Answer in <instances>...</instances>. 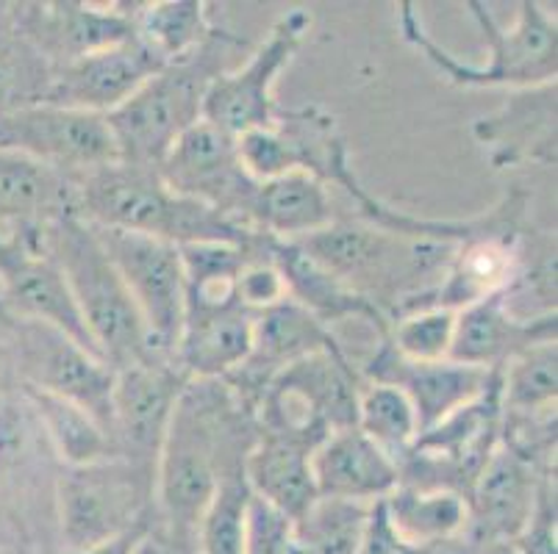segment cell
Here are the masks:
<instances>
[{"label": "cell", "mask_w": 558, "mask_h": 554, "mask_svg": "<svg viewBox=\"0 0 558 554\" xmlns=\"http://www.w3.org/2000/svg\"><path fill=\"white\" fill-rule=\"evenodd\" d=\"M258 439L253 410L226 380H190L181 391L156 464V505L165 530L195 543L197 521L217 485L245 469Z\"/></svg>", "instance_id": "6da1fadb"}, {"label": "cell", "mask_w": 558, "mask_h": 554, "mask_svg": "<svg viewBox=\"0 0 558 554\" xmlns=\"http://www.w3.org/2000/svg\"><path fill=\"white\" fill-rule=\"evenodd\" d=\"M295 244L342 286L369 299L389 328L395 319L428 308L459 247L442 238L405 236L362 217L333 220Z\"/></svg>", "instance_id": "7a4b0ae2"}, {"label": "cell", "mask_w": 558, "mask_h": 554, "mask_svg": "<svg viewBox=\"0 0 558 554\" xmlns=\"http://www.w3.org/2000/svg\"><path fill=\"white\" fill-rule=\"evenodd\" d=\"M75 217L95 227L142 233L175 247L203 242L251 247L258 236L215 208L175 195L156 167L131 161H114L75 177Z\"/></svg>", "instance_id": "3957f363"}, {"label": "cell", "mask_w": 558, "mask_h": 554, "mask_svg": "<svg viewBox=\"0 0 558 554\" xmlns=\"http://www.w3.org/2000/svg\"><path fill=\"white\" fill-rule=\"evenodd\" d=\"M466 9L478 23L486 45H489V61L484 67L461 64L453 53L442 48L425 30L417 7L411 0L398 3V23L403 39L420 50L430 61V67L442 75L448 84L461 89H489L504 86L509 91L536 89V86L556 84L558 73V23L556 14L545 12L536 0H522L520 17L514 28H500L489 9L478 0H466Z\"/></svg>", "instance_id": "277c9868"}, {"label": "cell", "mask_w": 558, "mask_h": 554, "mask_svg": "<svg viewBox=\"0 0 558 554\" xmlns=\"http://www.w3.org/2000/svg\"><path fill=\"white\" fill-rule=\"evenodd\" d=\"M45 247L62 269L95 349L114 372L159 360L123 278L89 222L81 217L50 222Z\"/></svg>", "instance_id": "5b68a950"}, {"label": "cell", "mask_w": 558, "mask_h": 554, "mask_svg": "<svg viewBox=\"0 0 558 554\" xmlns=\"http://www.w3.org/2000/svg\"><path fill=\"white\" fill-rule=\"evenodd\" d=\"M242 45L245 39L220 28L203 48L165 64L129 103L111 111L106 120L120 147V161L159 167L167 150L203 120L206 91L228 70V48Z\"/></svg>", "instance_id": "8992f818"}, {"label": "cell", "mask_w": 558, "mask_h": 554, "mask_svg": "<svg viewBox=\"0 0 558 554\" xmlns=\"http://www.w3.org/2000/svg\"><path fill=\"white\" fill-rule=\"evenodd\" d=\"M362 385L342 347L308 355L267 380L253 403V419L258 433L283 435L314 450L337 430L356 427Z\"/></svg>", "instance_id": "52a82bcc"}, {"label": "cell", "mask_w": 558, "mask_h": 554, "mask_svg": "<svg viewBox=\"0 0 558 554\" xmlns=\"http://www.w3.org/2000/svg\"><path fill=\"white\" fill-rule=\"evenodd\" d=\"M154 500L156 471L129 460L106 457L98 464L68 466L56 480V510L68 552H84L150 525Z\"/></svg>", "instance_id": "ba28073f"}, {"label": "cell", "mask_w": 558, "mask_h": 554, "mask_svg": "<svg viewBox=\"0 0 558 554\" xmlns=\"http://www.w3.org/2000/svg\"><path fill=\"white\" fill-rule=\"evenodd\" d=\"M95 233L148 328L156 358L175 364L172 358L186 311V274L181 250L175 244L142 233L109 231V227H95Z\"/></svg>", "instance_id": "9c48e42d"}, {"label": "cell", "mask_w": 558, "mask_h": 554, "mask_svg": "<svg viewBox=\"0 0 558 554\" xmlns=\"http://www.w3.org/2000/svg\"><path fill=\"white\" fill-rule=\"evenodd\" d=\"M312 23L308 9H289L272 25L267 39L247 56L245 64L226 70L211 81L203 100V120L236 139L251 131L270 128L278 114V106L272 100L278 75L295 59L303 39L312 30Z\"/></svg>", "instance_id": "30bf717a"}, {"label": "cell", "mask_w": 558, "mask_h": 554, "mask_svg": "<svg viewBox=\"0 0 558 554\" xmlns=\"http://www.w3.org/2000/svg\"><path fill=\"white\" fill-rule=\"evenodd\" d=\"M0 147L25 152L68 177L120 161V147L104 114L53 103L28 106L3 116Z\"/></svg>", "instance_id": "8fae6325"}, {"label": "cell", "mask_w": 558, "mask_h": 554, "mask_svg": "<svg viewBox=\"0 0 558 554\" xmlns=\"http://www.w3.org/2000/svg\"><path fill=\"white\" fill-rule=\"evenodd\" d=\"M156 170L175 195L190 197L201 206L215 208L228 220L251 227L247 211L258 181H253L242 167L236 136L201 120L167 150Z\"/></svg>", "instance_id": "7c38bea8"}, {"label": "cell", "mask_w": 558, "mask_h": 554, "mask_svg": "<svg viewBox=\"0 0 558 554\" xmlns=\"http://www.w3.org/2000/svg\"><path fill=\"white\" fill-rule=\"evenodd\" d=\"M186 383L179 366L167 360L120 369L111 391V455L156 471L172 410Z\"/></svg>", "instance_id": "4fadbf2b"}, {"label": "cell", "mask_w": 558, "mask_h": 554, "mask_svg": "<svg viewBox=\"0 0 558 554\" xmlns=\"http://www.w3.org/2000/svg\"><path fill=\"white\" fill-rule=\"evenodd\" d=\"M20 372L28 389L78 405L109 433L111 391L117 372L59 330L37 322H17Z\"/></svg>", "instance_id": "5bb4252c"}, {"label": "cell", "mask_w": 558, "mask_h": 554, "mask_svg": "<svg viewBox=\"0 0 558 554\" xmlns=\"http://www.w3.org/2000/svg\"><path fill=\"white\" fill-rule=\"evenodd\" d=\"M165 64L167 61L159 59L140 37H131L53 67L43 103L109 116L111 111L129 103Z\"/></svg>", "instance_id": "9a60e30c"}, {"label": "cell", "mask_w": 558, "mask_h": 554, "mask_svg": "<svg viewBox=\"0 0 558 554\" xmlns=\"http://www.w3.org/2000/svg\"><path fill=\"white\" fill-rule=\"evenodd\" d=\"M497 374L500 372H486L450 358L430 360V364L405 360L389 347L387 338L364 364V378L369 383H389L409 396L420 421V435L430 427L442 424L456 410L481 399L492 389Z\"/></svg>", "instance_id": "2e32d148"}, {"label": "cell", "mask_w": 558, "mask_h": 554, "mask_svg": "<svg viewBox=\"0 0 558 554\" xmlns=\"http://www.w3.org/2000/svg\"><path fill=\"white\" fill-rule=\"evenodd\" d=\"M550 471L527 464L504 444L492 452L484 471L470 491V538L475 543H517L531 527Z\"/></svg>", "instance_id": "e0dca14e"}, {"label": "cell", "mask_w": 558, "mask_h": 554, "mask_svg": "<svg viewBox=\"0 0 558 554\" xmlns=\"http://www.w3.org/2000/svg\"><path fill=\"white\" fill-rule=\"evenodd\" d=\"M272 131L283 152L287 172H306L323 186H337L348 192L359 206V217L373 222L384 202L375 200L350 164V150L344 134L339 131L337 116L319 106H306L295 111H278Z\"/></svg>", "instance_id": "ac0fdd59"}, {"label": "cell", "mask_w": 558, "mask_h": 554, "mask_svg": "<svg viewBox=\"0 0 558 554\" xmlns=\"http://www.w3.org/2000/svg\"><path fill=\"white\" fill-rule=\"evenodd\" d=\"M20 12V28L37 45L50 67H62L78 56L111 48L136 37V3H45Z\"/></svg>", "instance_id": "d6986e66"}, {"label": "cell", "mask_w": 558, "mask_h": 554, "mask_svg": "<svg viewBox=\"0 0 558 554\" xmlns=\"http://www.w3.org/2000/svg\"><path fill=\"white\" fill-rule=\"evenodd\" d=\"M473 136L495 170L556 167V84L511 91L495 114L475 120Z\"/></svg>", "instance_id": "ffe728a7"}, {"label": "cell", "mask_w": 558, "mask_h": 554, "mask_svg": "<svg viewBox=\"0 0 558 554\" xmlns=\"http://www.w3.org/2000/svg\"><path fill=\"white\" fill-rule=\"evenodd\" d=\"M539 342H556V313L520 317L509 308L506 294H495L456 311L450 360L500 372L522 349Z\"/></svg>", "instance_id": "44dd1931"}, {"label": "cell", "mask_w": 558, "mask_h": 554, "mask_svg": "<svg viewBox=\"0 0 558 554\" xmlns=\"http://www.w3.org/2000/svg\"><path fill=\"white\" fill-rule=\"evenodd\" d=\"M256 313L240 303L217 308H186L175 366L186 380H228L253 353Z\"/></svg>", "instance_id": "7402d4cb"}, {"label": "cell", "mask_w": 558, "mask_h": 554, "mask_svg": "<svg viewBox=\"0 0 558 554\" xmlns=\"http://www.w3.org/2000/svg\"><path fill=\"white\" fill-rule=\"evenodd\" d=\"M317 494L375 505L398 488L400 475L392 457L384 455L359 427L337 430L312 452Z\"/></svg>", "instance_id": "603a6c76"}, {"label": "cell", "mask_w": 558, "mask_h": 554, "mask_svg": "<svg viewBox=\"0 0 558 554\" xmlns=\"http://www.w3.org/2000/svg\"><path fill=\"white\" fill-rule=\"evenodd\" d=\"M75 217V177L0 147V227H43Z\"/></svg>", "instance_id": "cb8c5ba5"}, {"label": "cell", "mask_w": 558, "mask_h": 554, "mask_svg": "<svg viewBox=\"0 0 558 554\" xmlns=\"http://www.w3.org/2000/svg\"><path fill=\"white\" fill-rule=\"evenodd\" d=\"M312 446L283 435L258 433L245 457V480L251 494L287 521L301 518L319 500L312 475Z\"/></svg>", "instance_id": "d4e9b609"}, {"label": "cell", "mask_w": 558, "mask_h": 554, "mask_svg": "<svg viewBox=\"0 0 558 554\" xmlns=\"http://www.w3.org/2000/svg\"><path fill=\"white\" fill-rule=\"evenodd\" d=\"M337 220L328 186L306 172H287L258 183L247 225L278 242H301Z\"/></svg>", "instance_id": "484cf974"}, {"label": "cell", "mask_w": 558, "mask_h": 554, "mask_svg": "<svg viewBox=\"0 0 558 554\" xmlns=\"http://www.w3.org/2000/svg\"><path fill=\"white\" fill-rule=\"evenodd\" d=\"M267 256L283 274L289 297L303 305L312 317L331 328L333 322H348V319H367L378 333L387 338L389 322L387 317L375 308L369 299L359 297L348 286L328 274L326 269L317 267L295 242H278L267 236Z\"/></svg>", "instance_id": "4316f807"}, {"label": "cell", "mask_w": 558, "mask_h": 554, "mask_svg": "<svg viewBox=\"0 0 558 554\" xmlns=\"http://www.w3.org/2000/svg\"><path fill=\"white\" fill-rule=\"evenodd\" d=\"M378 507L389 535L400 543L450 541L470 530V502L456 491L398 485Z\"/></svg>", "instance_id": "83f0119b"}, {"label": "cell", "mask_w": 558, "mask_h": 554, "mask_svg": "<svg viewBox=\"0 0 558 554\" xmlns=\"http://www.w3.org/2000/svg\"><path fill=\"white\" fill-rule=\"evenodd\" d=\"M375 505L319 496L289 521V554H364Z\"/></svg>", "instance_id": "f1b7e54d"}, {"label": "cell", "mask_w": 558, "mask_h": 554, "mask_svg": "<svg viewBox=\"0 0 558 554\" xmlns=\"http://www.w3.org/2000/svg\"><path fill=\"white\" fill-rule=\"evenodd\" d=\"M217 30L220 25L211 23L203 0H161L136 7V37L167 64L195 53Z\"/></svg>", "instance_id": "f546056e"}, {"label": "cell", "mask_w": 558, "mask_h": 554, "mask_svg": "<svg viewBox=\"0 0 558 554\" xmlns=\"http://www.w3.org/2000/svg\"><path fill=\"white\" fill-rule=\"evenodd\" d=\"M558 347L539 342L522 349L500 369V408L504 416L556 414Z\"/></svg>", "instance_id": "4dcf8cb0"}, {"label": "cell", "mask_w": 558, "mask_h": 554, "mask_svg": "<svg viewBox=\"0 0 558 554\" xmlns=\"http://www.w3.org/2000/svg\"><path fill=\"white\" fill-rule=\"evenodd\" d=\"M28 399H32L39 424H43L45 439L62 455L64 464L86 466L114 457L111 455L109 433L78 405L64 403L59 396L43 394V391L34 389H28Z\"/></svg>", "instance_id": "1f68e13d"}, {"label": "cell", "mask_w": 558, "mask_h": 554, "mask_svg": "<svg viewBox=\"0 0 558 554\" xmlns=\"http://www.w3.org/2000/svg\"><path fill=\"white\" fill-rule=\"evenodd\" d=\"M356 427L384 455L392 457L395 464H400L420 439V421L409 396L389 383L362 385Z\"/></svg>", "instance_id": "d6a6232c"}, {"label": "cell", "mask_w": 558, "mask_h": 554, "mask_svg": "<svg viewBox=\"0 0 558 554\" xmlns=\"http://www.w3.org/2000/svg\"><path fill=\"white\" fill-rule=\"evenodd\" d=\"M253 494L245 469L220 480L195 530V554H247Z\"/></svg>", "instance_id": "836d02e7"}, {"label": "cell", "mask_w": 558, "mask_h": 554, "mask_svg": "<svg viewBox=\"0 0 558 554\" xmlns=\"http://www.w3.org/2000/svg\"><path fill=\"white\" fill-rule=\"evenodd\" d=\"M48 64L25 30L0 28V120L43 103L50 86Z\"/></svg>", "instance_id": "e575fe53"}, {"label": "cell", "mask_w": 558, "mask_h": 554, "mask_svg": "<svg viewBox=\"0 0 558 554\" xmlns=\"http://www.w3.org/2000/svg\"><path fill=\"white\" fill-rule=\"evenodd\" d=\"M456 333V311L428 305L420 311L395 319L387 333V344L405 360L430 364L450 358Z\"/></svg>", "instance_id": "d590c367"}, {"label": "cell", "mask_w": 558, "mask_h": 554, "mask_svg": "<svg viewBox=\"0 0 558 554\" xmlns=\"http://www.w3.org/2000/svg\"><path fill=\"white\" fill-rule=\"evenodd\" d=\"M190 546V541H181V538L170 535L167 530H154V527H148L145 535L140 538V543H136L134 554H186Z\"/></svg>", "instance_id": "8d00e7d4"}, {"label": "cell", "mask_w": 558, "mask_h": 554, "mask_svg": "<svg viewBox=\"0 0 558 554\" xmlns=\"http://www.w3.org/2000/svg\"><path fill=\"white\" fill-rule=\"evenodd\" d=\"M148 527L150 525L140 527V530H134V532H125V535L114 538V541L100 543V546L84 549V552H68V554H134L136 543H140V538L145 535V530H148Z\"/></svg>", "instance_id": "74e56055"}, {"label": "cell", "mask_w": 558, "mask_h": 554, "mask_svg": "<svg viewBox=\"0 0 558 554\" xmlns=\"http://www.w3.org/2000/svg\"><path fill=\"white\" fill-rule=\"evenodd\" d=\"M481 554H520L517 543H484Z\"/></svg>", "instance_id": "f35d334b"}]
</instances>
